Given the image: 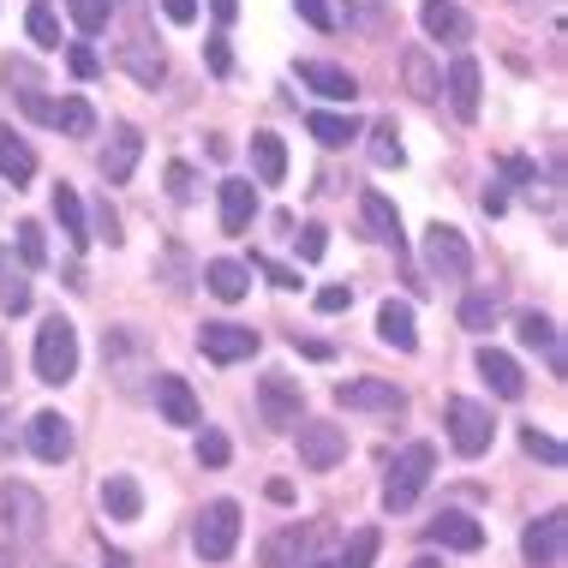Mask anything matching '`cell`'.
Wrapping results in <instances>:
<instances>
[{
    "label": "cell",
    "instance_id": "obj_1",
    "mask_svg": "<svg viewBox=\"0 0 568 568\" xmlns=\"http://www.w3.org/2000/svg\"><path fill=\"white\" fill-rule=\"evenodd\" d=\"M432 473H437V449L432 443H407V449L395 455V467H389V485H383V509L407 515L413 503H419V490L432 485Z\"/></svg>",
    "mask_w": 568,
    "mask_h": 568
},
{
    "label": "cell",
    "instance_id": "obj_2",
    "mask_svg": "<svg viewBox=\"0 0 568 568\" xmlns=\"http://www.w3.org/2000/svg\"><path fill=\"white\" fill-rule=\"evenodd\" d=\"M234 545H240V503L234 497L204 503V515H197V527H192V550L204 562H227Z\"/></svg>",
    "mask_w": 568,
    "mask_h": 568
},
{
    "label": "cell",
    "instance_id": "obj_3",
    "mask_svg": "<svg viewBox=\"0 0 568 568\" xmlns=\"http://www.w3.org/2000/svg\"><path fill=\"white\" fill-rule=\"evenodd\" d=\"M0 527L19 545H37L42 527H49V503H42L24 479H0Z\"/></svg>",
    "mask_w": 568,
    "mask_h": 568
},
{
    "label": "cell",
    "instance_id": "obj_4",
    "mask_svg": "<svg viewBox=\"0 0 568 568\" xmlns=\"http://www.w3.org/2000/svg\"><path fill=\"white\" fill-rule=\"evenodd\" d=\"M126 12H132V37L120 42V67L132 72V84L156 90V84L168 79V60H162V42H150V30H144V0H126Z\"/></svg>",
    "mask_w": 568,
    "mask_h": 568
},
{
    "label": "cell",
    "instance_id": "obj_5",
    "mask_svg": "<svg viewBox=\"0 0 568 568\" xmlns=\"http://www.w3.org/2000/svg\"><path fill=\"white\" fill-rule=\"evenodd\" d=\"M79 372V329L67 324V317H49V324L37 329V377L42 383H72Z\"/></svg>",
    "mask_w": 568,
    "mask_h": 568
},
{
    "label": "cell",
    "instance_id": "obj_6",
    "mask_svg": "<svg viewBox=\"0 0 568 568\" xmlns=\"http://www.w3.org/2000/svg\"><path fill=\"white\" fill-rule=\"evenodd\" d=\"M425 270H432L437 282H467V275H473L467 234H460V227H443V222L425 227Z\"/></svg>",
    "mask_w": 568,
    "mask_h": 568
},
{
    "label": "cell",
    "instance_id": "obj_7",
    "mask_svg": "<svg viewBox=\"0 0 568 568\" xmlns=\"http://www.w3.org/2000/svg\"><path fill=\"white\" fill-rule=\"evenodd\" d=\"M490 437H497V425H490V407L467 402V395H455V402H449V443H455V455H467V460L485 455Z\"/></svg>",
    "mask_w": 568,
    "mask_h": 568
},
{
    "label": "cell",
    "instance_id": "obj_8",
    "mask_svg": "<svg viewBox=\"0 0 568 568\" xmlns=\"http://www.w3.org/2000/svg\"><path fill=\"white\" fill-rule=\"evenodd\" d=\"M300 460L312 473L342 467V460H347V432H342V425H329V419H300Z\"/></svg>",
    "mask_w": 568,
    "mask_h": 568
},
{
    "label": "cell",
    "instance_id": "obj_9",
    "mask_svg": "<svg viewBox=\"0 0 568 568\" xmlns=\"http://www.w3.org/2000/svg\"><path fill=\"white\" fill-rule=\"evenodd\" d=\"M257 347H264V335H252L245 324H204L197 329V353L216 365H240V359H257Z\"/></svg>",
    "mask_w": 568,
    "mask_h": 568
},
{
    "label": "cell",
    "instance_id": "obj_10",
    "mask_svg": "<svg viewBox=\"0 0 568 568\" xmlns=\"http://www.w3.org/2000/svg\"><path fill=\"white\" fill-rule=\"evenodd\" d=\"M257 413H264V425L287 432V425H300V413H305V389H300L294 377L270 372L264 383H257Z\"/></svg>",
    "mask_w": 568,
    "mask_h": 568
},
{
    "label": "cell",
    "instance_id": "obj_11",
    "mask_svg": "<svg viewBox=\"0 0 568 568\" xmlns=\"http://www.w3.org/2000/svg\"><path fill=\"white\" fill-rule=\"evenodd\" d=\"M317 550V527H275L257 545V568H305Z\"/></svg>",
    "mask_w": 568,
    "mask_h": 568
},
{
    "label": "cell",
    "instance_id": "obj_12",
    "mask_svg": "<svg viewBox=\"0 0 568 568\" xmlns=\"http://www.w3.org/2000/svg\"><path fill=\"white\" fill-rule=\"evenodd\" d=\"M520 550H527L532 568H557L562 550H568V515H562V509L539 515V520L527 527V539H520Z\"/></svg>",
    "mask_w": 568,
    "mask_h": 568
},
{
    "label": "cell",
    "instance_id": "obj_13",
    "mask_svg": "<svg viewBox=\"0 0 568 568\" xmlns=\"http://www.w3.org/2000/svg\"><path fill=\"white\" fill-rule=\"evenodd\" d=\"M335 402L353 407V413H402L407 395L395 389V383H383V377H353V383L335 389Z\"/></svg>",
    "mask_w": 568,
    "mask_h": 568
},
{
    "label": "cell",
    "instance_id": "obj_14",
    "mask_svg": "<svg viewBox=\"0 0 568 568\" xmlns=\"http://www.w3.org/2000/svg\"><path fill=\"white\" fill-rule=\"evenodd\" d=\"M24 449L37 460H49V467H60V460H72V425L60 413H37L24 432Z\"/></svg>",
    "mask_w": 568,
    "mask_h": 568
},
{
    "label": "cell",
    "instance_id": "obj_15",
    "mask_svg": "<svg viewBox=\"0 0 568 568\" xmlns=\"http://www.w3.org/2000/svg\"><path fill=\"white\" fill-rule=\"evenodd\" d=\"M443 97H449V109H455L460 120H479V97H485L479 60H473V54H455V60H449V79H443Z\"/></svg>",
    "mask_w": 568,
    "mask_h": 568
},
{
    "label": "cell",
    "instance_id": "obj_16",
    "mask_svg": "<svg viewBox=\"0 0 568 568\" xmlns=\"http://www.w3.org/2000/svg\"><path fill=\"white\" fill-rule=\"evenodd\" d=\"M479 377L490 383L497 402H520V395H527V372H520L515 353H503V347H479Z\"/></svg>",
    "mask_w": 568,
    "mask_h": 568
},
{
    "label": "cell",
    "instance_id": "obj_17",
    "mask_svg": "<svg viewBox=\"0 0 568 568\" xmlns=\"http://www.w3.org/2000/svg\"><path fill=\"white\" fill-rule=\"evenodd\" d=\"M138 156H144V132H138V126H114V132H109V150H102V180L126 186Z\"/></svg>",
    "mask_w": 568,
    "mask_h": 568
},
{
    "label": "cell",
    "instance_id": "obj_18",
    "mask_svg": "<svg viewBox=\"0 0 568 568\" xmlns=\"http://www.w3.org/2000/svg\"><path fill=\"white\" fill-rule=\"evenodd\" d=\"M216 204H222V234H245L257 216V192L252 180H222L216 186Z\"/></svg>",
    "mask_w": 568,
    "mask_h": 568
},
{
    "label": "cell",
    "instance_id": "obj_19",
    "mask_svg": "<svg viewBox=\"0 0 568 568\" xmlns=\"http://www.w3.org/2000/svg\"><path fill=\"white\" fill-rule=\"evenodd\" d=\"M425 539L432 545H449V550H479L485 545V527L473 515H460V509H443L432 527H425Z\"/></svg>",
    "mask_w": 568,
    "mask_h": 568
},
{
    "label": "cell",
    "instance_id": "obj_20",
    "mask_svg": "<svg viewBox=\"0 0 568 568\" xmlns=\"http://www.w3.org/2000/svg\"><path fill=\"white\" fill-rule=\"evenodd\" d=\"M300 84H305V90H317V97H329V102H353V97H359L353 72L329 67V60H300Z\"/></svg>",
    "mask_w": 568,
    "mask_h": 568
},
{
    "label": "cell",
    "instance_id": "obj_21",
    "mask_svg": "<svg viewBox=\"0 0 568 568\" xmlns=\"http://www.w3.org/2000/svg\"><path fill=\"white\" fill-rule=\"evenodd\" d=\"M204 287L216 300L234 305V300L252 294V264H240V257H210V264H204Z\"/></svg>",
    "mask_w": 568,
    "mask_h": 568
},
{
    "label": "cell",
    "instance_id": "obj_22",
    "mask_svg": "<svg viewBox=\"0 0 568 568\" xmlns=\"http://www.w3.org/2000/svg\"><path fill=\"white\" fill-rule=\"evenodd\" d=\"M419 24H425V37H432V42H467V37H473L467 12H460L455 0H425V7H419Z\"/></svg>",
    "mask_w": 568,
    "mask_h": 568
},
{
    "label": "cell",
    "instance_id": "obj_23",
    "mask_svg": "<svg viewBox=\"0 0 568 568\" xmlns=\"http://www.w3.org/2000/svg\"><path fill=\"white\" fill-rule=\"evenodd\" d=\"M156 407H162L168 425H180V432L197 425V395H192L186 377H156Z\"/></svg>",
    "mask_w": 568,
    "mask_h": 568
},
{
    "label": "cell",
    "instance_id": "obj_24",
    "mask_svg": "<svg viewBox=\"0 0 568 568\" xmlns=\"http://www.w3.org/2000/svg\"><path fill=\"white\" fill-rule=\"evenodd\" d=\"M359 216L365 227L383 240V245H395V252H407V240H402V216H395V204L383 192H359Z\"/></svg>",
    "mask_w": 568,
    "mask_h": 568
},
{
    "label": "cell",
    "instance_id": "obj_25",
    "mask_svg": "<svg viewBox=\"0 0 568 568\" xmlns=\"http://www.w3.org/2000/svg\"><path fill=\"white\" fill-rule=\"evenodd\" d=\"M252 168H257L264 186H282L287 180V144L275 132H252Z\"/></svg>",
    "mask_w": 568,
    "mask_h": 568
},
{
    "label": "cell",
    "instance_id": "obj_26",
    "mask_svg": "<svg viewBox=\"0 0 568 568\" xmlns=\"http://www.w3.org/2000/svg\"><path fill=\"white\" fill-rule=\"evenodd\" d=\"M377 335H383L389 347H402V353L419 347V329H413V305H402V300H383V312H377Z\"/></svg>",
    "mask_w": 568,
    "mask_h": 568
},
{
    "label": "cell",
    "instance_id": "obj_27",
    "mask_svg": "<svg viewBox=\"0 0 568 568\" xmlns=\"http://www.w3.org/2000/svg\"><path fill=\"white\" fill-rule=\"evenodd\" d=\"M0 174H7L12 186H30V180H37V156H30V144L12 126H0Z\"/></svg>",
    "mask_w": 568,
    "mask_h": 568
},
{
    "label": "cell",
    "instance_id": "obj_28",
    "mask_svg": "<svg viewBox=\"0 0 568 568\" xmlns=\"http://www.w3.org/2000/svg\"><path fill=\"white\" fill-rule=\"evenodd\" d=\"M402 72H407V90L419 102H443V72L432 67V54H425V49H407L402 54Z\"/></svg>",
    "mask_w": 568,
    "mask_h": 568
},
{
    "label": "cell",
    "instance_id": "obj_29",
    "mask_svg": "<svg viewBox=\"0 0 568 568\" xmlns=\"http://www.w3.org/2000/svg\"><path fill=\"white\" fill-rule=\"evenodd\" d=\"M102 509H109L114 520H138V515H144V490H138V479H126V473L102 479Z\"/></svg>",
    "mask_w": 568,
    "mask_h": 568
},
{
    "label": "cell",
    "instance_id": "obj_30",
    "mask_svg": "<svg viewBox=\"0 0 568 568\" xmlns=\"http://www.w3.org/2000/svg\"><path fill=\"white\" fill-rule=\"evenodd\" d=\"M305 132H312L317 144L342 150V144H353V138H359V120H353V114H329V109H312V114H305Z\"/></svg>",
    "mask_w": 568,
    "mask_h": 568
},
{
    "label": "cell",
    "instance_id": "obj_31",
    "mask_svg": "<svg viewBox=\"0 0 568 568\" xmlns=\"http://www.w3.org/2000/svg\"><path fill=\"white\" fill-rule=\"evenodd\" d=\"M520 342H527V347H545L550 365L562 372V342H557V324H550L545 312H520Z\"/></svg>",
    "mask_w": 568,
    "mask_h": 568
},
{
    "label": "cell",
    "instance_id": "obj_32",
    "mask_svg": "<svg viewBox=\"0 0 568 568\" xmlns=\"http://www.w3.org/2000/svg\"><path fill=\"white\" fill-rule=\"evenodd\" d=\"M497 312H503V300L490 294V287H467V294H460V324L467 329H490Z\"/></svg>",
    "mask_w": 568,
    "mask_h": 568
},
{
    "label": "cell",
    "instance_id": "obj_33",
    "mask_svg": "<svg viewBox=\"0 0 568 568\" xmlns=\"http://www.w3.org/2000/svg\"><path fill=\"white\" fill-rule=\"evenodd\" d=\"M54 216H60V227H67L72 245H90V222H84V204H79L72 186H54Z\"/></svg>",
    "mask_w": 568,
    "mask_h": 568
},
{
    "label": "cell",
    "instance_id": "obj_34",
    "mask_svg": "<svg viewBox=\"0 0 568 568\" xmlns=\"http://www.w3.org/2000/svg\"><path fill=\"white\" fill-rule=\"evenodd\" d=\"M49 126H60L67 138H90V132H97V109H90L84 97H67V102L54 109V120H49Z\"/></svg>",
    "mask_w": 568,
    "mask_h": 568
},
{
    "label": "cell",
    "instance_id": "obj_35",
    "mask_svg": "<svg viewBox=\"0 0 568 568\" xmlns=\"http://www.w3.org/2000/svg\"><path fill=\"white\" fill-rule=\"evenodd\" d=\"M67 19L84 30V37H97V30H109L114 19V0H67Z\"/></svg>",
    "mask_w": 568,
    "mask_h": 568
},
{
    "label": "cell",
    "instance_id": "obj_36",
    "mask_svg": "<svg viewBox=\"0 0 568 568\" xmlns=\"http://www.w3.org/2000/svg\"><path fill=\"white\" fill-rule=\"evenodd\" d=\"M372 162H377V168H402V162H407L395 120H377V126H372Z\"/></svg>",
    "mask_w": 568,
    "mask_h": 568
},
{
    "label": "cell",
    "instance_id": "obj_37",
    "mask_svg": "<svg viewBox=\"0 0 568 568\" xmlns=\"http://www.w3.org/2000/svg\"><path fill=\"white\" fill-rule=\"evenodd\" d=\"M0 305H7L12 317L30 312V282H24V270H12L7 257H0Z\"/></svg>",
    "mask_w": 568,
    "mask_h": 568
},
{
    "label": "cell",
    "instance_id": "obj_38",
    "mask_svg": "<svg viewBox=\"0 0 568 568\" xmlns=\"http://www.w3.org/2000/svg\"><path fill=\"white\" fill-rule=\"evenodd\" d=\"M24 30H30V42H37V49H60V19L49 7H30L24 12Z\"/></svg>",
    "mask_w": 568,
    "mask_h": 568
},
{
    "label": "cell",
    "instance_id": "obj_39",
    "mask_svg": "<svg viewBox=\"0 0 568 568\" xmlns=\"http://www.w3.org/2000/svg\"><path fill=\"white\" fill-rule=\"evenodd\" d=\"M520 449H527L532 460H545V467H562V443L545 437L539 425H527V432H520Z\"/></svg>",
    "mask_w": 568,
    "mask_h": 568
},
{
    "label": "cell",
    "instance_id": "obj_40",
    "mask_svg": "<svg viewBox=\"0 0 568 568\" xmlns=\"http://www.w3.org/2000/svg\"><path fill=\"white\" fill-rule=\"evenodd\" d=\"M372 562H377V532L365 527V532H353V539H347V550H342V562H335V568H372Z\"/></svg>",
    "mask_w": 568,
    "mask_h": 568
},
{
    "label": "cell",
    "instance_id": "obj_41",
    "mask_svg": "<svg viewBox=\"0 0 568 568\" xmlns=\"http://www.w3.org/2000/svg\"><path fill=\"white\" fill-rule=\"evenodd\" d=\"M19 257L30 270L49 264V240H42V222H19Z\"/></svg>",
    "mask_w": 568,
    "mask_h": 568
},
{
    "label": "cell",
    "instance_id": "obj_42",
    "mask_svg": "<svg viewBox=\"0 0 568 568\" xmlns=\"http://www.w3.org/2000/svg\"><path fill=\"white\" fill-rule=\"evenodd\" d=\"M168 197H174V204H192L197 197V174L186 162H168Z\"/></svg>",
    "mask_w": 568,
    "mask_h": 568
},
{
    "label": "cell",
    "instance_id": "obj_43",
    "mask_svg": "<svg viewBox=\"0 0 568 568\" xmlns=\"http://www.w3.org/2000/svg\"><path fill=\"white\" fill-rule=\"evenodd\" d=\"M67 72H72V79H97V72H102V54L90 49V42H72V49H67Z\"/></svg>",
    "mask_w": 568,
    "mask_h": 568
},
{
    "label": "cell",
    "instance_id": "obj_44",
    "mask_svg": "<svg viewBox=\"0 0 568 568\" xmlns=\"http://www.w3.org/2000/svg\"><path fill=\"white\" fill-rule=\"evenodd\" d=\"M383 12H389V0H347V19L359 30H383Z\"/></svg>",
    "mask_w": 568,
    "mask_h": 568
},
{
    "label": "cell",
    "instance_id": "obj_45",
    "mask_svg": "<svg viewBox=\"0 0 568 568\" xmlns=\"http://www.w3.org/2000/svg\"><path fill=\"white\" fill-rule=\"evenodd\" d=\"M227 455H234V449H227L222 432H204V437H197V460H204V467H227Z\"/></svg>",
    "mask_w": 568,
    "mask_h": 568
},
{
    "label": "cell",
    "instance_id": "obj_46",
    "mask_svg": "<svg viewBox=\"0 0 568 568\" xmlns=\"http://www.w3.org/2000/svg\"><path fill=\"white\" fill-rule=\"evenodd\" d=\"M324 252H329V227H324V222H312V227L300 234V257H305V264H317Z\"/></svg>",
    "mask_w": 568,
    "mask_h": 568
},
{
    "label": "cell",
    "instance_id": "obj_47",
    "mask_svg": "<svg viewBox=\"0 0 568 568\" xmlns=\"http://www.w3.org/2000/svg\"><path fill=\"white\" fill-rule=\"evenodd\" d=\"M294 12L312 30H335V12H329V0H294Z\"/></svg>",
    "mask_w": 568,
    "mask_h": 568
},
{
    "label": "cell",
    "instance_id": "obj_48",
    "mask_svg": "<svg viewBox=\"0 0 568 568\" xmlns=\"http://www.w3.org/2000/svg\"><path fill=\"white\" fill-rule=\"evenodd\" d=\"M252 275H270L275 287H300V270H287V264H275V257H252Z\"/></svg>",
    "mask_w": 568,
    "mask_h": 568
},
{
    "label": "cell",
    "instance_id": "obj_49",
    "mask_svg": "<svg viewBox=\"0 0 568 568\" xmlns=\"http://www.w3.org/2000/svg\"><path fill=\"white\" fill-rule=\"evenodd\" d=\"M19 109L30 114V120H42V126H49V120H54V102H49V90H24V97H19Z\"/></svg>",
    "mask_w": 568,
    "mask_h": 568
},
{
    "label": "cell",
    "instance_id": "obj_50",
    "mask_svg": "<svg viewBox=\"0 0 568 568\" xmlns=\"http://www.w3.org/2000/svg\"><path fill=\"white\" fill-rule=\"evenodd\" d=\"M204 60H210V72H216V79H227V72H234V54H227V37H210V42H204Z\"/></svg>",
    "mask_w": 568,
    "mask_h": 568
},
{
    "label": "cell",
    "instance_id": "obj_51",
    "mask_svg": "<svg viewBox=\"0 0 568 568\" xmlns=\"http://www.w3.org/2000/svg\"><path fill=\"white\" fill-rule=\"evenodd\" d=\"M347 305H353V287H342V282H335V287H324V294H317V312H324V317L347 312Z\"/></svg>",
    "mask_w": 568,
    "mask_h": 568
},
{
    "label": "cell",
    "instance_id": "obj_52",
    "mask_svg": "<svg viewBox=\"0 0 568 568\" xmlns=\"http://www.w3.org/2000/svg\"><path fill=\"white\" fill-rule=\"evenodd\" d=\"M162 12L174 24H197V0H162Z\"/></svg>",
    "mask_w": 568,
    "mask_h": 568
},
{
    "label": "cell",
    "instance_id": "obj_53",
    "mask_svg": "<svg viewBox=\"0 0 568 568\" xmlns=\"http://www.w3.org/2000/svg\"><path fill=\"white\" fill-rule=\"evenodd\" d=\"M503 174H509V180H520V186H532V180H539V168H532L527 156H509V162H503Z\"/></svg>",
    "mask_w": 568,
    "mask_h": 568
},
{
    "label": "cell",
    "instance_id": "obj_54",
    "mask_svg": "<svg viewBox=\"0 0 568 568\" xmlns=\"http://www.w3.org/2000/svg\"><path fill=\"white\" fill-rule=\"evenodd\" d=\"M97 227H102V234H109V245H120V222H114V210H109V204L97 210Z\"/></svg>",
    "mask_w": 568,
    "mask_h": 568
},
{
    "label": "cell",
    "instance_id": "obj_55",
    "mask_svg": "<svg viewBox=\"0 0 568 568\" xmlns=\"http://www.w3.org/2000/svg\"><path fill=\"white\" fill-rule=\"evenodd\" d=\"M210 12H216V24H234L240 19V0H210Z\"/></svg>",
    "mask_w": 568,
    "mask_h": 568
},
{
    "label": "cell",
    "instance_id": "obj_56",
    "mask_svg": "<svg viewBox=\"0 0 568 568\" xmlns=\"http://www.w3.org/2000/svg\"><path fill=\"white\" fill-rule=\"evenodd\" d=\"M12 383V353H7V342H0V389Z\"/></svg>",
    "mask_w": 568,
    "mask_h": 568
},
{
    "label": "cell",
    "instance_id": "obj_57",
    "mask_svg": "<svg viewBox=\"0 0 568 568\" xmlns=\"http://www.w3.org/2000/svg\"><path fill=\"white\" fill-rule=\"evenodd\" d=\"M109 568H132L126 557H120V550H109Z\"/></svg>",
    "mask_w": 568,
    "mask_h": 568
},
{
    "label": "cell",
    "instance_id": "obj_58",
    "mask_svg": "<svg viewBox=\"0 0 568 568\" xmlns=\"http://www.w3.org/2000/svg\"><path fill=\"white\" fill-rule=\"evenodd\" d=\"M0 568H19V562H12V550H7V545H0Z\"/></svg>",
    "mask_w": 568,
    "mask_h": 568
},
{
    "label": "cell",
    "instance_id": "obj_59",
    "mask_svg": "<svg viewBox=\"0 0 568 568\" xmlns=\"http://www.w3.org/2000/svg\"><path fill=\"white\" fill-rule=\"evenodd\" d=\"M413 568H437V562H432V557H419V562H413Z\"/></svg>",
    "mask_w": 568,
    "mask_h": 568
},
{
    "label": "cell",
    "instance_id": "obj_60",
    "mask_svg": "<svg viewBox=\"0 0 568 568\" xmlns=\"http://www.w3.org/2000/svg\"><path fill=\"white\" fill-rule=\"evenodd\" d=\"M305 568H335V562H305Z\"/></svg>",
    "mask_w": 568,
    "mask_h": 568
}]
</instances>
